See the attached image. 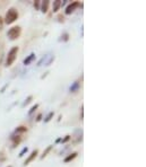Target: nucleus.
<instances>
[{"label":"nucleus","instance_id":"19","mask_svg":"<svg viewBox=\"0 0 146 167\" xmlns=\"http://www.w3.org/2000/svg\"><path fill=\"white\" fill-rule=\"evenodd\" d=\"M3 18L0 17V29H3Z\"/></svg>","mask_w":146,"mask_h":167},{"label":"nucleus","instance_id":"12","mask_svg":"<svg viewBox=\"0 0 146 167\" xmlns=\"http://www.w3.org/2000/svg\"><path fill=\"white\" fill-rule=\"evenodd\" d=\"M52 147H53V146H49V147L47 148V149H45L44 151H43V155H42V157H41V158H42V159L44 158L45 156L48 155V154H49V153H50V151H51V149H52Z\"/></svg>","mask_w":146,"mask_h":167},{"label":"nucleus","instance_id":"9","mask_svg":"<svg viewBox=\"0 0 146 167\" xmlns=\"http://www.w3.org/2000/svg\"><path fill=\"white\" fill-rule=\"evenodd\" d=\"M77 155H78V154H77V153H73V154H70V155H68L67 157H66V158L64 159V161H65V163H69V161H71V160H73V159H75L76 157H77Z\"/></svg>","mask_w":146,"mask_h":167},{"label":"nucleus","instance_id":"7","mask_svg":"<svg viewBox=\"0 0 146 167\" xmlns=\"http://www.w3.org/2000/svg\"><path fill=\"white\" fill-rule=\"evenodd\" d=\"M11 140H13V147H17V146L20 144V141H22V137L14 136V137H11Z\"/></svg>","mask_w":146,"mask_h":167},{"label":"nucleus","instance_id":"10","mask_svg":"<svg viewBox=\"0 0 146 167\" xmlns=\"http://www.w3.org/2000/svg\"><path fill=\"white\" fill-rule=\"evenodd\" d=\"M62 3L60 1V0H56V1H53V13H57L58 10H59V8L61 7Z\"/></svg>","mask_w":146,"mask_h":167},{"label":"nucleus","instance_id":"13","mask_svg":"<svg viewBox=\"0 0 146 167\" xmlns=\"http://www.w3.org/2000/svg\"><path fill=\"white\" fill-rule=\"evenodd\" d=\"M33 99V96H28L27 97V99H26L25 102H24V104H23V106H25V105H27V104H30L31 103V101Z\"/></svg>","mask_w":146,"mask_h":167},{"label":"nucleus","instance_id":"2","mask_svg":"<svg viewBox=\"0 0 146 167\" xmlns=\"http://www.w3.org/2000/svg\"><path fill=\"white\" fill-rule=\"evenodd\" d=\"M18 12H17L15 8H9L8 12L6 13V16H5V23L8 24V25H10V24H13L14 22H16L17 19H18Z\"/></svg>","mask_w":146,"mask_h":167},{"label":"nucleus","instance_id":"15","mask_svg":"<svg viewBox=\"0 0 146 167\" xmlns=\"http://www.w3.org/2000/svg\"><path fill=\"white\" fill-rule=\"evenodd\" d=\"M37 107H39V104H35V105H34V106H33V107H32L31 110H30V112H28V114H32V113H33V112H34V111L36 110Z\"/></svg>","mask_w":146,"mask_h":167},{"label":"nucleus","instance_id":"11","mask_svg":"<svg viewBox=\"0 0 146 167\" xmlns=\"http://www.w3.org/2000/svg\"><path fill=\"white\" fill-rule=\"evenodd\" d=\"M26 131H27V128H26V127H23V125H20V127L16 128L15 132H16V133H20V132H26Z\"/></svg>","mask_w":146,"mask_h":167},{"label":"nucleus","instance_id":"23","mask_svg":"<svg viewBox=\"0 0 146 167\" xmlns=\"http://www.w3.org/2000/svg\"><path fill=\"white\" fill-rule=\"evenodd\" d=\"M8 167H11V166H8Z\"/></svg>","mask_w":146,"mask_h":167},{"label":"nucleus","instance_id":"20","mask_svg":"<svg viewBox=\"0 0 146 167\" xmlns=\"http://www.w3.org/2000/svg\"><path fill=\"white\" fill-rule=\"evenodd\" d=\"M68 36H69V35H68L67 33H65V34H64V41H68Z\"/></svg>","mask_w":146,"mask_h":167},{"label":"nucleus","instance_id":"3","mask_svg":"<svg viewBox=\"0 0 146 167\" xmlns=\"http://www.w3.org/2000/svg\"><path fill=\"white\" fill-rule=\"evenodd\" d=\"M20 34H22V29H20V26H14V27H11L8 31L7 36L9 37V40L15 41L20 36Z\"/></svg>","mask_w":146,"mask_h":167},{"label":"nucleus","instance_id":"4","mask_svg":"<svg viewBox=\"0 0 146 167\" xmlns=\"http://www.w3.org/2000/svg\"><path fill=\"white\" fill-rule=\"evenodd\" d=\"M81 6V3H78V1H73L71 3H69L67 6V8H66V10H65V14L66 15H70V14H73L74 12H75V9L77 8V7H79Z\"/></svg>","mask_w":146,"mask_h":167},{"label":"nucleus","instance_id":"8","mask_svg":"<svg viewBox=\"0 0 146 167\" xmlns=\"http://www.w3.org/2000/svg\"><path fill=\"white\" fill-rule=\"evenodd\" d=\"M34 58H35V54H34V53H31L27 58H26L25 60H24V65H30V63H31L32 61L34 60Z\"/></svg>","mask_w":146,"mask_h":167},{"label":"nucleus","instance_id":"6","mask_svg":"<svg viewBox=\"0 0 146 167\" xmlns=\"http://www.w3.org/2000/svg\"><path fill=\"white\" fill-rule=\"evenodd\" d=\"M49 6H50V1L49 0H44V1H42L41 3V10H42V13H48L49 10Z\"/></svg>","mask_w":146,"mask_h":167},{"label":"nucleus","instance_id":"18","mask_svg":"<svg viewBox=\"0 0 146 167\" xmlns=\"http://www.w3.org/2000/svg\"><path fill=\"white\" fill-rule=\"evenodd\" d=\"M26 151H27V148H24V149H23L22 151H20V157H22V156L24 155V154H25Z\"/></svg>","mask_w":146,"mask_h":167},{"label":"nucleus","instance_id":"22","mask_svg":"<svg viewBox=\"0 0 146 167\" xmlns=\"http://www.w3.org/2000/svg\"><path fill=\"white\" fill-rule=\"evenodd\" d=\"M59 22H64V17L62 16H59Z\"/></svg>","mask_w":146,"mask_h":167},{"label":"nucleus","instance_id":"16","mask_svg":"<svg viewBox=\"0 0 146 167\" xmlns=\"http://www.w3.org/2000/svg\"><path fill=\"white\" fill-rule=\"evenodd\" d=\"M69 139H70V136H66V138H65V139H62L61 142H62V144H66V142H67L68 140H69Z\"/></svg>","mask_w":146,"mask_h":167},{"label":"nucleus","instance_id":"5","mask_svg":"<svg viewBox=\"0 0 146 167\" xmlns=\"http://www.w3.org/2000/svg\"><path fill=\"white\" fill-rule=\"evenodd\" d=\"M37 154H39V150H37V149L33 150V151H32V153H31V155L28 156V158L26 159L25 161H24V166H26V165H28V164H30V163H32V161H33L34 159L36 158Z\"/></svg>","mask_w":146,"mask_h":167},{"label":"nucleus","instance_id":"14","mask_svg":"<svg viewBox=\"0 0 146 167\" xmlns=\"http://www.w3.org/2000/svg\"><path fill=\"white\" fill-rule=\"evenodd\" d=\"M52 116H53V112H51V113H49V115L45 117V120H44V122H49L51 119H52Z\"/></svg>","mask_w":146,"mask_h":167},{"label":"nucleus","instance_id":"21","mask_svg":"<svg viewBox=\"0 0 146 167\" xmlns=\"http://www.w3.org/2000/svg\"><path fill=\"white\" fill-rule=\"evenodd\" d=\"M41 119H42V114H39V115H37V117H36V121L37 122L41 121Z\"/></svg>","mask_w":146,"mask_h":167},{"label":"nucleus","instance_id":"17","mask_svg":"<svg viewBox=\"0 0 146 167\" xmlns=\"http://www.w3.org/2000/svg\"><path fill=\"white\" fill-rule=\"evenodd\" d=\"M40 3H41V1H35V3H34V7L36 9H40Z\"/></svg>","mask_w":146,"mask_h":167},{"label":"nucleus","instance_id":"1","mask_svg":"<svg viewBox=\"0 0 146 167\" xmlns=\"http://www.w3.org/2000/svg\"><path fill=\"white\" fill-rule=\"evenodd\" d=\"M20 51V48L18 46H13L8 51V54L6 57V67H10L13 65V63L15 62V60L17 58V53Z\"/></svg>","mask_w":146,"mask_h":167}]
</instances>
